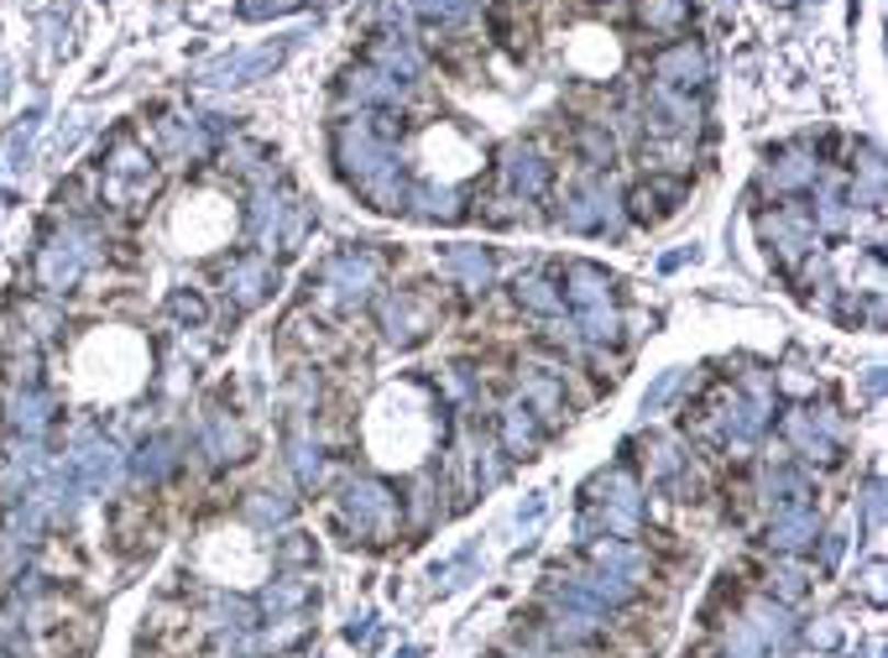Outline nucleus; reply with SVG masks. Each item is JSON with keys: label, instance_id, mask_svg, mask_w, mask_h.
I'll use <instances>...</instances> for the list:
<instances>
[{"label": "nucleus", "instance_id": "nucleus-1", "mask_svg": "<svg viewBox=\"0 0 888 658\" xmlns=\"http://www.w3.org/2000/svg\"><path fill=\"white\" fill-rule=\"evenodd\" d=\"M659 73H664L670 84H695V79L706 73V58H700V53L685 43V47H674V53H664V58H659Z\"/></svg>", "mask_w": 888, "mask_h": 658}]
</instances>
